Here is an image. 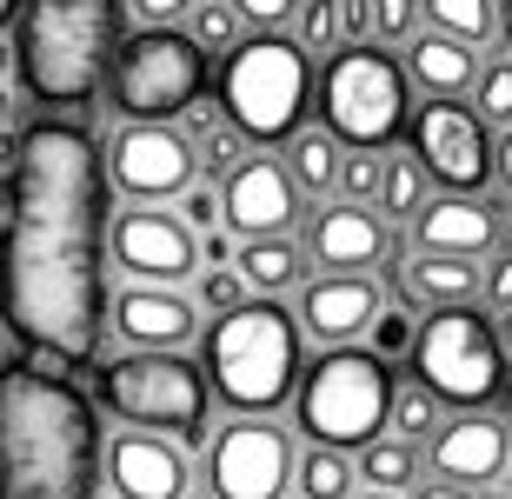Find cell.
<instances>
[{
	"label": "cell",
	"mask_w": 512,
	"mask_h": 499,
	"mask_svg": "<svg viewBox=\"0 0 512 499\" xmlns=\"http://www.w3.org/2000/svg\"><path fill=\"white\" fill-rule=\"evenodd\" d=\"M0 327L40 366H94L107 333V160L74 120L14 134L0 180Z\"/></svg>",
	"instance_id": "6da1fadb"
},
{
	"label": "cell",
	"mask_w": 512,
	"mask_h": 499,
	"mask_svg": "<svg viewBox=\"0 0 512 499\" xmlns=\"http://www.w3.org/2000/svg\"><path fill=\"white\" fill-rule=\"evenodd\" d=\"M100 420L60 366H0V499H94Z\"/></svg>",
	"instance_id": "7a4b0ae2"
},
{
	"label": "cell",
	"mask_w": 512,
	"mask_h": 499,
	"mask_svg": "<svg viewBox=\"0 0 512 499\" xmlns=\"http://www.w3.org/2000/svg\"><path fill=\"white\" fill-rule=\"evenodd\" d=\"M200 366L227 413H280L300 386L306 333L293 307H280V293H247L240 307L213 313V327L200 333Z\"/></svg>",
	"instance_id": "3957f363"
},
{
	"label": "cell",
	"mask_w": 512,
	"mask_h": 499,
	"mask_svg": "<svg viewBox=\"0 0 512 499\" xmlns=\"http://www.w3.org/2000/svg\"><path fill=\"white\" fill-rule=\"evenodd\" d=\"M120 47V0H20L14 67L47 114H74L107 87Z\"/></svg>",
	"instance_id": "277c9868"
},
{
	"label": "cell",
	"mask_w": 512,
	"mask_h": 499,
	"mask_svg": "<svg viewBox=\"0 0 512 499\" xmlns=\"http://www.w3.org/2000/svg\"><path fill=\"white\" fill-rule=\"evenodd\" d=\"M313 107V54L280 27H253L220 54V114L240 140L280 147Z\"/></svg>",
	"instance_id": "5b68a950"
},
{
	"label": "cell",
	"mask_w": 512,
	"mask_h": 499,
	"mask_svg": "<svg viewBox=\"0 0 512 499\" xmlns=\"http://www.w3.org/2000/svg\"><path fill=\"white\" fill-rule=\"evenodd\" d=\"M94 393L120 426H147V433H173L180 446H207L213 386L207 366L187 360V346H127L120 360L94 373Z\"/></svg>",
	"instance_id": "8992f818"
},
{
	"label": "cell",
	"mask_w": 512,
	"mask_h": 499,
	"mask_svg": "<svg viewBox=\"0 0 512 499\" xmlns=\"http://www.w3.org/2000/svg\"><path fill=\"white\" fill-rule=\"evenodd\" d=\"M293 420H300L306 440L360 453V446L373 440V433H386V420H393V360L373 353V346H360V340L320 346V360L300 366Z\"/></svg>",
	"instance_id": "52a82bcc"
},
{
	"label": "cell",
	"mask_w": 512,
	"mask_h": 499,
	"mask_svg": "<svg viewBox=\"0 0 512 499\" xmlns=\"http://www.w3.org/2000/svg\"><path fill=\"white\" fill-rule=\"evenodd\" d=\"M207 47L173 27V20H140V34L114 47L107 67V100L120 120H187V107L207 100Z\"/></svg>",
	"instance_id": "ba28073f"
},
{
	"label": "cell",
	"mask_w": 512,
	"mask_h": 499,
	"mask_svg": "<svg viewBox=\"0 0 512 499\" xmlns=\"http://www.w3.org/2000/svg\"><path fill=\"white\" fill-rule=\"evenodd\" d=\"M320 120L346 147H393L406 134V120H413V74L393 54H380V47L346 40V47L326 54Z\"/></svg>",
	"instance_id": "9c48e42d"
},
{
	"label": "cell",
	"mask_w": 512,
	"mask_h": 499,
	"mask_svg": "<svg viewBox=\"0 0 512 499\" xmlns=\"http://www.w3.org/2000/svg\"><path fill=\"white\" fill-rule=\"evenodd\" d=\"M413 380H426L446 406H486L506 386V346L499 327L479 313V300H453V307H426L413 333Z\"/></svg>",
	"instance_id": "30bf717a"
},
{
	"label": "cell",
	"mask_w": 512,
	"mask_h": 499,
	"mask_svg": "<svg viewBox=\"0 0 512 499\" xmlns=\"http://www.w3.org/2000/svg\"><path fill=\"white\" fill-rule=\"evenodd\" d=\"M300 446L286 440L273 413H233L207 440V493L213 499H286Z\"/></svg>",
	"instance_id": "8fae6325"
},
{
	"label": "cell",
	"mask_w": 512,
	"mask_h": 499,
	"mask_svg": "<svg viewBox=\"0 0 512 499\" xmlns=\"http://www.w3.org/2000/svg\"><path fill=\"white\" fill-rule=\"evenodd\" d=\"M200 180V147L173 120H127L107 147V187L120 200H180Z\"/></svg>",
	"instance_id": "7c38bea8"
},
{
	"label": "cell",
	"mask_w": 512,
	"mask_h": 499,
	"mask_svg": "<svg viewBox=\"0 0 512 499\" xmlns=\"http://www.w3.org/2000/svg\"><path fill=\"white\" fill-rule=\"evenodd\" d=\"M406 134H413V154L426 167V180L453 193H479L493 180V134H486V120L473 107H459L453 94H433L406 120Z\"/></svg>",
	"instance_id": "4fadbf2b"
},
{
	"label": "cell",
	"mask_w": 512,
	"mask_h": 499,
	"mask_svg": "<svg viewBox=\"0 0 512 499\" xmlns=\"http://www.w3.org/2000/svg\"><path fill=\"white\" fill-rule=\"evenodd\" d=\"M107 247H114V267L127 280H160V287H180L200 273V233L167 213L160 200H127L107 227Z\"/></svg>",
	"instance_id": "5bb4252c"
},
{
	"label": "cell",
	"mask_w": 512,
	"mask_h": 499,
	"mask_svg": "<svg viewBox=\"0 0 512 499\" xmlns=\"http://www.w3.org/2000/svg\"><path fill=\"white\" fill-rule=\"evenodd\" d=\"M426 466L439 480H459V486H499L512 473V433L506 420H493L486 406H453L446 420L433 426L426 440Z\"/></svg>",
	"instance_id": "9a60e30c"
},
{
	"label": "cell",
	"mask_w": 512,
	"mask_h": 499,
	"mask_svg": "<svg viewBox=\"0 0 512 499\" xmlns=\"http://www.w3.org/2000/svg\"><path fill=\"white\" fill-rule=\"evenodd\" d=\"M100 473H107L114 499H187L193 493L187 446L173 433H147V426H127V433H114L100 446Z\"/></svg>",
	"instance_id": "2e32d148"
},
{
	"label": "cell",
	"mask_w": 512,
	"mask_h": 499,
	"mask_svg": "<svg viewBox=\"0 0 512 499\" xmlns=\"http://www.w3.org/2000/svg\"><path fill=\"white\" fill-rule=\"evenodd\" d=\"M293 293H300V300H293V320H300V333L313 346L366 340L373 313L386 307V293H380L373 273H333V267H320V273H306Z\"/></svg>",
	"instance_id": "e0dca14e"
},
{
	"label": "cell",
	"mask_w": 512,
	"mask_h": 499,
	"mask_svg": "<svg viewBox=\"0 0 512 499\" xmlns=\"http://www.w3.org/2000/svg\"><path fill=\"white\" fill-rule=\"evenodd\" d=\"M220 207H227L233 233H293V220H300V187H293L286 160L247 154V160H233V167L220 173Z\"/></svg>",
	"instance_id": "ac0fdd59"
},
{
	"label": "cell",
	"mask_w": 512,
	"mask_h": 499,
	"mask_svg": "<svg viewBox=\"0 0 512 499\" xmlns=\"http://www.w3.org/2000/svg\"><path fill=\"white\" fill-rule=\"evenodd\" d=\"M393 253V240H386V213L366 207V200H333V207H320L313 220H306V260L313 267H333V273H373Z\"/></svg>",
	"instance_id": "d6986e66"
},
{
	"label": "cell",
	"mask_w": 512,
	"mask_h": 499,
	"mask_svg": "<svg viewBox=\"0 0 512 499\" xmlns=\"http://www.w3.org/2000/svg\"><path fill=\"white\" fill-rule=\"evenodd\" d=\"M114 333L127 346H187L200 340V300L160 280H127L114 293Z\"/></svg>",
	"instance_id": "ffe728a7"
},
{
	"label": "cell",
	"mask_w": 512,
	"mask_h": 499,
	"mask_svg": "<svg viewBox=\"0 0 512 499\" xmlns=\"http://www.w3.org/2000/svg\"><path fill=\"white\" fill-rule=\"evenodd\" d=\"M413 247H439V253H486L499 247V213L479 193H426V207L413 213Z\"/></svg>",
	"instance_id": "44dd1931"
},
{
	"label": "cell",
	"mask_w": 512,
	"mask_h": 499,
	"mask_svg": "<svg viewBox=\"0 0 512 499\" xmlns=\"http://www.w3.org/2000/svg\"><path fill=\"white\" fill-rule=\"evenodd\" d=\"M479 273H486L479 253L419 247L413 260H399V293L406 307H453V300H479Z\"/></svg>",
	"instance_id": "7402d4cb"
},
{
	"label": "cell",
	"mask_w": 512,
	"mask_h": 499,
	"mask_svg": "<svg viewBox=\"0 0 512 499\" xmlns=\"http://www.w3.org/2000/svg\"><path fill=\"white\" fill-rule=\"evenodd\" d=\"M233 267L253 293H293L313 260H306V240H293V233H240Z\"/></svg>",
	"instance_id": "603a6c76"
},
{
	"label": "cell",
	"mask_w": 512,
	"mask_h": 499,
	"mask_svg": "<svg viewBox=\"0 0 512 499\" xmlns=\"http://www.w3.org/2000/svg\"><path fill=\"white\" fill-rule=\"evenodd\" d=\"M406 74H413V87H426V94H473V74H479V54L473 40H453L439 34V27H426V34L413 40V54H406Z\"/></svg>",
	"instance_id": "cb8c5ba5"
},
{
	"label": "cell",
	"mask_w": 512,
	"mask_h": 499,
	"mask_svg": "<svg viewBox=\"0 0 512 499\" xmlns=\"http://www.w3.org/2000/svg\"><path fill=\"white\" fill-rule=\"evenodd\" d=\"M340 160H346V140L333 134V127H293L286 134V173H293V187H300V200H326V193L340 187Z\"/></svg>",
	"instance_id": "d4e9b609"
},
{
	"label": "cell",
	"mask_w": 512,
	"mask_h": 499,
	"mask_svg": "<svg viewBox=\"0 0 512 499\" xmlns=\"http://www.w3.org/2000/svg\"><path fill=\"white\" fill-rule=\"evenodd\" d=\"M360 466V486H380V493H413L426 480V466H419V440L406 433H373V440L353 453Z\"/></svg>",
	"instance_id": "484cf974"
},
{
	"label": "cell",
	"mask_w": 512,
	"mask_h": 499,
	"mask_svg": "<svg viewBox=\"0 0 512 499\" xmlns=\"http://www.w3.org/2000/svg\"><path fill=\"white\" fill-rule=\"evenodd\" d=\"M293 493H300V499H353V493H360V466H353L346 446L306 440L300 460H293Z\"/></svg>",
	"instance_id": "4316f807"
},
{
	"label": "cell",
	"mask_w": 512,
	"mask_h": 499,
	"mask_svg": "<svg viewBox=\"0 0 512 499\" xmlns=\"http://www.w3.org/2000/svg\"><path fill=\"white\" fill-rule=\"evenodd\" d=\"M373 207L386 213V220H413L419 207H426V167H419V154L406 147V154H386L380 167V200Z\"/></svg>",
	"instance_id": "83f0119b"
},
{
	"label": "cell",
	"mask_w": 512,
	"mask_h": 499,
	"mask_svg": "<svg viewBox=\"0 0 512 499\" xmlns=\"http://www.w3.org/2000/svg\"><path fill=\"white\" fill-rule=\"evenodd\" d=\"M439 420H446V400H439V393H433L426 380H413V386H393V420H386L393 433H406V440H419V446H426V440H433V426H439Z\"/></svg>",
	"instance_id": "f1b7e54d"
},
{
	"label": "cell",
	"mask_w": 512,
	"mask_h": 499,
	"mask_svg": "<svg viewBox=\"0 0 512 499\" xmlns=\"http://www.w3.org/2000/svg\"><path fill=\"white\" fill-rule=\"evenodd\" d=\"M419 14H426V27H439L453 40H473V47L493 34V0H419Z\"/></svg>",
	"instance_id": "f546056e"
},
{
	"label": "cell",
	"mask_w": 512,
	"mask_h": 499,
	"mask_svg": "<svg viewBox=\"0 0 512 499\" xmlns=\"http://www.w3.org/2000/svg\"><path fill=\"white\" fill-rule=\"evenodd\" d=\"M180 20H187V34L200 40L207 54H227L233 40H240V27H247L233 0H193V7H187V14H180Z\"/></svg>",
	"instance_id": "4dcf8cb0"
},
{
	"label": "cell",
	"mask_w": 512,
	"mask_h": 499,
	"mask_svg": "<svg viewBox=\"0 0 512 499\" xmlns=\"http://www.w3.org/2000/svg\"><path fill=\"white\" fill-rule=\"evenodd\" d=\"M293 27H300V47L313 60H326L333 47H346V20H340V0H300V14H293Z\"/></svg>",
	"instance_id": "1f68e13d"
},
{
	"label": "cell",
	"mask_w": 512,
	"mask_h": 499,
	"mask_svg": "<svg viewBox=\"0 0 512 499\" xmlns=\"http://www.w3.org/2000/svg\"><path fill=\"white\" fill-rule=\"evenodd\" d=\"M473 114L486 120V127H512V54L493 60V67H479L473 74Z\"/></svg>",
	"instance_id": "d6a6232c"
},
{
	"label": "cell",
	"mask_w": 512,
	"mask_h": 499,
	"mask_svg": "<svg viewBox=\"0 0 512 499\" xmlns=\"http://www.w3.org/2000/svg\"><path fill=\"white\" fill-rule=\"evenodd\" d=\"M380 167H386V147H346V160H340V187L333 193H346V200H380Z\"/></svg>",
	"instance_id": "836d02e7"
},
{
	"label": "cell",
	"mask_w": 512,
	"mask_h": 499,
	"mask_svg": "<svg viewBox=\"0 0 512 499\" xmlns=\"http://www.w3.org/2000/svg\"><path fill=\"white\" fill-rule=\"evenodd\" d=\"M247 293L253 287L240 280V267H233V260H207V267H200V293H193V300H200L207 313H227V307H240Z\"/></svg>",
	"instance_id": "e575fe53"
},
{
	"label": "cell",
	"mask_w": 512,
	"mask_h": 499,
	"mask_svg": "<svg viewBox=\"0 0 512 499\" xmlns=\"http://www.w3.org/2000/svg\"><path fill=\"white\" fill-rule=\"evenodd\" d=\"M413 333H419L413 313L380 307V313H373V327H366V346H373V353H386V360H406V353H413Z\"/></svg>",
	"instance_id": "d590c367"
},
{
	"label": "cell",
	"mask_w": 512,
	"mask_h": 499,
	"mask_svg": "<svg viewBox=\"0 0 512 499\" xmlns=\"http://www.w3.org/2000/svg\"><path fill=\"white\" fill-rule=\"evenodd\" d=\"M180 220H187L193 233H213L220 220H227V207H220V187H213V180H193V187L180 193Z\"/></svg>",
	"instance_id": "8d00e7d4"
},
{
	"label": "cell",
	"mask_w": 512,
	"mask_h": 499,
	"mask_svg": "<svg viewBox=\"0 0 512 499\" xmlns=\"http://www.w3.org/2000/svg\"><path fill=\"white\" fill-rule=\"evenodd\" d=\"M419 27V0H373V34L380 40H406Z\"/></svg>",
	"instance_id": "74e56055"
},
{
	"label": "cell",
	"mask_w": 512,
	"mask_h": 499,
	"mask_svg": "<svg viewBox=\"0 0 512 499\" xmlns=\"http://www.w3.org/2000/svg\"><path fill=\"white\" fill-rule=\"evenodd\" d=\"M233 160H240V134H233V127H207V134H200V167H207V180H220Z\"/></svg>",
	"instance_id": "f35d334b"
},
{
	"label": "cell",
	"mask_w": 512,
	"mask_h": 499,
	"mask_svg": "<svg viewBox=\"0 0 512 499\" xmlns=\"http://www.w3.org/2000/svg\"><path fill=\"white\" fill-rule=\"evenodd\" d=\"M479 300L486 307H512V253H486V273H479Z\"/></svg>",
	"instance_id": "ab89813d"
},
{
	"label": "cell",
	"mask_w": 512,
	"mask_h": 499,
	"mask_svg": "<svg viewBox=\"0 0 512 499\" xmlns=\"http://www.w3.org/2000/svg\"><path fill=\"white\" fill-rule=\"evenodd\" d=\"M247 27H286V20L300 14V0H233Z\"/></svg>",
	"instance_id": "60d3db41"
},
{
	"label": "cell",
	"mask_w": 512,
	"mask_h": 499,
	"mask_svg": "<svg viewBox=\"0 0 512 499\" xmlns=\"http://www.w3.org/2000/svg\"><path fill=\"white\" fill-rule=\"evenodd\" d=\"M346 40H373V0H340Z\"/></svg>",
	"instance_id": "b9f144b4"
},
{
	"label": "cell",
	"mask_w": 512,
	"mask_h": 499,
	"mask_svg": "<svg viewBox=\"0 0 512 499\" xmlns=\"http://www.w3.org/2000/svg\"><path fill=\"white\" fill-rule=\"evenodd\" d=\"M413 499H479V493H473V486L439 480V473H433V480H419V486H413Z\"/></svg>",
	"instance_id": "7bdbcfd3"
},
{
	"label": "cell",
	"mask_w": 512,
	"mask_h": 499,
	"mask_svg": "<svg viewBox=\"0 0 512 499\" xmlns=\"http://www.w3.org/2000/svg\"><path fill=\"white\" fill-rule=\"evenodd\" d=\"M127 7H133L140 20H180V14L193 7V0H127Z\"/></svg>",
	"instance_id": "ee69618b"
},
{
	"label": "cell",
	"mask_w": 512,
	"mask_h": 499,
	"mask_svg": "<svg viewBox=\"0 0 512 499\" xmlns=\"http://www.w3.org/2000/svg\"><path fill=\"white\" fill-rule=\"evenodd\" d=\"M493 180H499V187L512 193V127H506V134L493 140Z\"/></svg>",
	"instance_id": "f6af8a7d"
},
{
	"label": "cell",
	"mask_w": 512,
	"mask_h": 499,
	"mask_svg": "<svg viewBox=\"0 0 512 499\" xmlns=\"http://www.w3.org/2000/svg\"><path fill=\"white\" fill-rule=\"evenodd\" d=\"M207 260H233V240H227L220 227H213V233H200V267H207Z\"/></svg>",
	"instance_id": "bcb514c9"
},
{
	"label": "cell",
	"mask_w": 512,
	"mask_h": 499,
	"mask_svg": "<svg viewBox=\"0 0 512 499\" xmlns=\"http://www.w3.org/2000/svg\"><path fill=\"white\" fill-rule=\"evenodd\" d=\"M493 34H499V47L512 54V0H493Z\"/></svg>",
	"instance_id": "7dc6e473"
},
{
	"label": "cell",
	"mask_w": 512,
	"mask_h": 499,
	"mask_svg": "<svg viewBox=\"0 0 512 499\" xmlns=\"http://www.w3.org/2000/svg\"><path fill=\"white\" fill-rule=\"evenodd\" d=\"M493 327H499V346H506V360H512V307L493 313Z\"/></svg>",
	"instance_id": "c3c4849f"
},
{
	"label": "cell",
	"mask_w": 512,
	"mask_h": 499,
	"mask_svg": "<svg viewBox=\"0 0 512 499\" xmlns=\"http://www.w3.org/2000/svg\"><path fill=\"white\" fill-rule=\"evenodd\" d=\"M14 20H20V0H0V34H7Z\"/></svg>",
	"instance_id": "681fc988"
},
{
	"label": "cell",
	"mask_w": 512,
	"mask_h": 499,
	"mask_svg": "<svg viewBox=\"0 0 512 499\" xmlns=\"http://www.w3.org/2000/svg\"><path fill=\"white\" fill-rule=\"evenodd\" d=\"M7 120H14V100H7V80H0V134H7Z\"/></svg>",
	"instance_id": "f907efd6"
},
{
	"label": "cell",
	"mask_w": 512,
	"mask_h": 499,
	"mask_svg": "<svg viewBox=\"0 0 512 499\" xmlns=\"http://www.w3.org/2000/svg\"><path fill=\"white\" fill-rule=\"evenodd\" d=\"M14 74V47H7V34H0V80Z\"/></svg>",
	"instance_id": "816d5d0a"
},
{
	"label": "cell",
	"mask_w": 512,
	"mask_h": 499,
	"mask_svg": "<svg viewBox=\"0 0 512 499\" xmlns=\"http://www.w3.org/2000/svg\"><path fill=\"white\" fill-rule=\"evenodd\" d=\"M353 499H413V493H380V486H360Z\"/></svg>",
	"instance_id": "f5cc1de1"
},
{
	"label": "cell",
	"mask_w": 512,
	"mask_h": 499,
	"mask_svg": "<svg viewBox=\"0 0 512 499\" xmlns=\"http://www.w3.org/2000/svg\"><path fill=\"white\" fill-rule=\"evenodd\" d=\"M486 499H512V493H486Z\"/></svg>",
	"instance_id": "db71d44e"
},
{
	"label": "cell",
	"mask_w": 512,
	"mask_h": 499,
	"mask_svg": "<svg viewBox=\"0 0 512 499\" xmlns=\"http://www.w3.org/2000/svg\"><path fill=\"white\" fill-rule=\"evenodd\" d=\"M506 233H512V213H506Z\"/></svg>",
	"instance_id": "11a10c76"
},
{
	"label": "cell",
	"mask_w": 512,
	"mask_h": 499,
	"mask_svg": "<svg viewBox=\"0 0 512 499\" xmlns=\"http://www.w3.org/2000/svg\"><path fill=\"white\" fill-rule=\"evenodd\" d=\"M187 499H193V493H187ZM200 499H213V493H200Z\"/></svg>",
	"instance_id": "9f6ffc18"
},
{
	"label": "cell",
	"mask_w": 512,
	"mask_h": 499,
	"mask_svg": "<svg viewBox=\"0 0 512 499\" xmlns=\"http://www.w3.org/2000/svg\"><path fill=\"white\" fill-rule=\"evenodd\" d=\"M286 499H300V493H286Z\"/></svg>",
	"instance_id": "6f0895ef"
}]
</instances>
